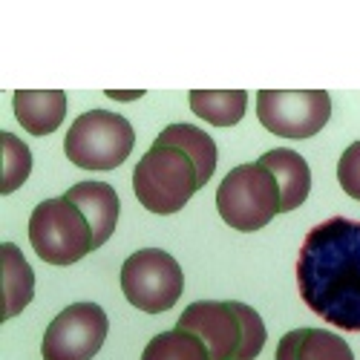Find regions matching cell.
Masks as SVG:
<instances>
[{
	"instance_id": "obj_3",
	"label": "cell",
	"mask_w": 360,
	"mask_h": 360,
	"mask_svg": "<svg viewBox=\"0 0 360 360\" xmlns=\"http://www.w3.org/2000/svg\"><path fill=\"white\" fill-rule=\"evenodd\" d=\"M176 328L196 335L211 360H254L265 346L262 317L236 300H199L191 303Z\"/></svg>"
},
{
	"instance_id": "obj_14",
	"label": "cell",
	"mask_w": 360,
	"mask_h": 360,
	"mask_svg": "<svg viewBox=\"0 0 360 360\" xmlns=\"http://www.w3.org/2000/svg\"><path fill=\"white\" fill-rule=\"evenodd\" d=\"M0 259H4V294H6V311L4 317H18L35 297V271L20 254L15 243L0 245Z\"/></svg>"
},
{
	"instance_id": "obj_11",
	"label": "cell",
	"mask_w": 360,
	"mask_h": 360,
	"mask_svg": "<svg viewBox=\"0 0 360 360\" xmlns=\"http://www.w3.org/2000/svg\"><path fill=\"white\" fill-rule=\"evenodd\" d=\"M18 124L32 136H49L61 127L67 115V93L61 89H18L15 98Z\"/></svg>"
},
{
	"instance_id": "obj_6",
	"label": "cell",
	"mask_w": 360,
	"mask_h": 360,
	"mask_svg": "<svg viewBox=\"0 0 360 360\" xmlns=\"http://www.w3.org/2000/svg\"><path fill=\"white\" fill-rule=\"evenodd\" d=\"M29 243L49 265H72L93 248V228L67 199H44L29 217Z\"/></svg>"
},
{
	"instance_id": "obj_15",
	"label": "cell",
	"mask_w": 360,
	"mask_h": 360,
	"mask_svg": "<svg viewBox=\"0 0 360 360\" xmlns=\"http://www.w3.org/2000/svg\"><path fill=\"white\" fill-rule=\"evenodd\" d=\"M191 110L214 127H233L243 122L248 93L245 89H193L188 96Z\"/></svg>"
},
{
	"instance_id": "obj_5",
	"label": "cell",
	"mask_w": 360,
	"mask_h": 360,
	"mask_svg": "<svg viewBox=\"0 0 360 360\" xmlns=\"http://www.w3.org/2000/svg\"><path fill=\"white\" fill-rule=\"evenodd\" d=\"M136 133L124 115L110 110H89L78 115L67 139L64 153L81 170H115L133 153Z\"/></svg>"
},
{
	"instance_id": "obj_1",
	"label": "cell",
	"mask_w": 360,
	"mask_h": 360,
	"mask_svg": "<svg viewBox=\"0 0 360 360\" xmlns=\"http://www.w3.org/2000/svg\"><path fill=\"white\" fill-rule=\"evenodd\" d=\"M303 303L335 328L360 332V222L332 217L314 225L297 257Z\"/></svg>"
},
{
	"instance_id": "obj_16",
	"label": "cell",
	"mask_w": 360,
	"mask_h": 360,
	"mask_svg": "<svg viewBox=\"0 0 360 360\" xmlns=\"http://www.w3.org/2000/svg\"><path fill=\"white\" fill-rule=\"evenodd\" d=\"M141 360H211V354L196 335L185 328H170L144 346Z\"/></svg>"
},
{
	"instance_id": "obj_17",
	"label": "cell",
	"mask_w": 360,
	"mask_h": 360,
	"mask_svg": "<svg viewBox=\"0 0 360 360\" xmlns=\"http://www.w3.org/2000/svg\"><path fill=\"white\" fill-rule=\"evenodd\" d=\"M0 141H4V185H0V193H15L32 173V153L15 133H4Z\"/></svg>"
},
{
	"instance_id": "obj_18",
	"label": "cell",
	"mask_w": 360,
	"mask_h": 360,
	"mask_svg": "<svg viewBox=\"0 0 360 360\" xmlns=\"http://www.w3.org/2000/svg\"><path fill=\"white\" fill-rule=\"evenodd\" d=\"M338 182L340 188L360 202V141L349 144L338 162Z\"/></svg>"
},
{
	"instance_id": "obj_19",
	"label": "cell",
	"mask_w": 360,
	"mask_h": 360,
	"mask_svg": "<svg viewBox=\"0 0 360 360\" xmlns=\"http://www.w3.org/2000/svg\"><path fill=\"white\" fill-rule=\"evenodd\" d=\"M107 96H110V98H118V101H133V98H139L141 93H112V89H110Z\"/></svg>"
},
{
	"instance_id": "obj_13",
	"label": "cell",
	"mask_w": 360,
	"mask_h": 360,
	"mask_svg": "<svg viewBox=\"0 0 360 360\" xmlns=\"http://www.w3.org/2000/svg\"><path fill=\"white\" fill-rule=\"evenodd\" d=\"M277 360H354L349 343L326 328H294L277 343Z\"/></svg>"
},
{
	"instance_id": "obj_9",
	"label": "cell",
	"mask_w": 360,
	"mask_h": 360,
	"mask_svg": "<svg viewBox=\"0 0 360 360\" xmlns=\"http://www.w3.org/2000/svg\"><path fill=\"white\" fill-rule=\"evenodd\" d=\"M110 332L107 311L96 303L67 306L49 326L41 343L44 360H93Z\"/></svg>"
},
{
	"instance_id": "obj_12",
	"label": "cell",
	"mask_w": 360,
	"mask_h": 360,
	"mask_svg": "<svg viewBox=\"0 0 360 360\" xmlns=\"http://www.w3.org/2000/svg\"><path fill=\"white\" fill-rule=\"evenodd\" d=\"M259 165L268 167L277 179V185H280V211L283 214L294 211V207H300L309 199L311 170H309V162L300 156L297 150H288V147L268 150V153L259 156Z\"/></svg>"
},
{
	"instance_id": "obj_2",
	"label": "cell",
	"mask_w": 360,
	"mask_h": 360,
	"mask_svg": "<svg viewBox=\"0 0 360 360\" xmlns=\"http://www.w3.org/2000/svg\"><path fill=\"white\" fill-rule=\"evenodd\" d=\"M217 141L193 124H167L133 170L136 199L150 214L170 217L211 182Z\"/></svg>"
},
{
	"instance_id": "obj_4",
	"label": "cell",
	"mask_w": 360,
	"mask_h": 360,
	"mask_svg": "<svg viewBox=\"0 0 360 360\" xmlns=\"http://www.w3.org/2000/svg\"><path fill=\"white\" fill-rule=\"evenodd\" d=\"M217 211L233 231H259L280 211V185L259 162L233 167L217 191Z\"/></svg>"
},
{
	"instance_id": "obj_7",
	"label": "cell",
	"mask_w": 360,
	"mask_h": 360,
	"mask_svg": "<svg viewBox=\"0 0 360 360\" xmlns=\"http://www.w3.org/2000/svg\"><path fill=\"white\" fill-rule=\"evenodd\" d=\"M122 291L130 306L147 314H162L179 303L185 291V274L167 251L141 248L122 265Z\"/></svg>"
},
{
	"instance_id": "obj_8",
	"label": "cell",
	"mask_w": 360,
	"mask_h": 360,
	"mask_svg": "<svg viewBox=\"0 0 360 360\" xmlns=\"http://www.w3.org/2000/svg\"><path fill=\"white\" fill-rule=\"evenodd\" d=\"M332 115V98L326 89H259L257 118L280 139H311Z\"/></svg>"
},
{
	"instance_id": "obj_10",
	"label": "cell",
	"mask_w": 360,
	"mask_h": 360,
	"mask_svg": "<svg viewBox=\"0 0 360 360\" xmlns=\"http://www.w3.org/2000/svg\"><path fill=\"white\" fill-rule=\"evenodd\" d=\"M64 196L86 217L89 228H93V248H101L112 236V231L118 225V211H122V202H118V193L112 191V185L78 182Z\"/></svg>"
}]
</instances>
